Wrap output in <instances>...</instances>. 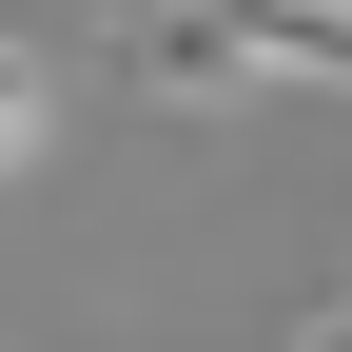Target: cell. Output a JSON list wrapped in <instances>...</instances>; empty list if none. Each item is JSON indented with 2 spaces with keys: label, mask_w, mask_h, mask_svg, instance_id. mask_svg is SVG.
I'll list each match as a JSON object with an SVG mask.
<instances>
[{
  "label": "cell",
  "mask_w": 352,
  "mask_h": 352,
  "mask_svg": "<svg viewBox=\"0 0 352 352\" xmlns=\"http://www.w3.org/2000/svg\"><path fill=\"white\" fill-rule=\"evenodd\" d=\"M39 138H59V59H39V39H0V196L39 176Z\"/></svg>",
  "instance_id": "obj_2"
},
{
  "label": "cell",
  "mask_w": 352,
  "mask_h": 352,
  "mask_svg": "<svg viewBox=\"0 0 352 352\" xmlns=\"http://www.w3.org/2000/svg\"><path fill=\"white\" fill-rule=\"evenodd\" d=\"M118 78L176 118L254 98V78H352V0H118Z\"/></svg>",
  "instance_id": "obj_1"
},
{
  "label": "cell",
  "mask_w": 352,
  "mask_h": 352,
  "mask_svg": "<svg viewBox=\"0 0 352 352\" xmlns=\"http://www.w3.org/2000/svg\"><path fill=\"white\" fill-rule=\"evenodd\" d=\"M294 352H352V294H333V314H314V333H294Z\"/></svg>",
  "instance_id": "obj_3"
}]
</instances>
